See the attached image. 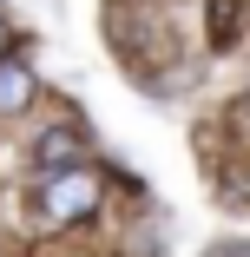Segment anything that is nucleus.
I'll list each match as a JSON object with an SVG mask.
<instances>
[{
	"label": "nucleus",
	"instance_id": "obj_1",
	"mask_svg": "<svg viewBox=\"0 0 250 257\" xmlns=\"http://www.w3.org/2000/svg\"><path fill=\"white\" fill-rule=\"evenodd\" d=\"M33 204H40V218H46V224H73V218H86L92 204H99V172L73 165V172H53V178H40Z\"/></svg>",
	"mask_w": 250,
	"mask_h": 257
},
{
	"label": "nucleus",
	"instance_id": "obj_2",
	"mask_svg": "<svg viewBox=\"0 0 250 257\" xmlns=\"http://www.w3.org/2000/svg\"><path fill=\"white\" fill-rule=\"evenodd\" d=\"M73 165H86V132L79 125H46L33 139V172L53 178V172H73Z\"/></svg>",
	"mask_w": 250,
	"mask_h": 257
},
{
	"label": "nucleus",
	"instance_id": "obj_3",
	"mask_svg": "<svg viewBox=\"0 0 250 257\" xmlns=\"http://www.w3.org/2000/svg\"><path fill=\"white\" fill-rule=\"evenodd\" d=\"M27 106H33V66L7 53L0 60V112H27Z\"/></svg>",
	"mask_w": 250,
	"mask_h": 257
},
{
	"label": "nucleus",
	"instance_id": "obj_4",
	"mask_svg": "<svg viewBox=\"0 0 250 257\" xmlns=\"http://www.w3.org/2000/svg\"><path fill=\"white\" fill-rule=\"evenodd\" d=\"M7 53H14V27L0 20V60H7Z\"/></svg>",
	"mask_w": 250,
	"mask_h": 257
}]
</instances>
